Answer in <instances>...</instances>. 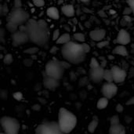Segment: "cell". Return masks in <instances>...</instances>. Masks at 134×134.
Wrapping results in <instances>:
<instances>
[{
  "instance_id": "7bdbcfd3",
  "label": "cell",
  "mask_w": 134,
  "mask_h": 134,
  "mask_svg": "<svg viewBox=\"0 0 134 134\" xmlns=\"http://www.w3.org/2000/svg\"><path fill=\"white\" fill-rule=\"evenodd\" d=\"M133 34H134V33H133Z\"/></svg>"
},
{
  "instance_id": "d6a6232c",
  "label": "cell",
  "mask_w": 134,
  "mask_h": 134,
  "mask_svg": "<svg viewBox=\"0 0 134 134\" xmlns=\"http://www.w3.org/2000/svg\"><path fill=\"white\" fill-rule=\"evenodd\" d=\"M82 47H83V49H84L85 52H86V53H88L90 51V49H91L90 46L89 44L86 43V42H83V43H82Z\"/></svg>"
},
{
  "instance_id": "4dcf8cb0",
  "label": "cell",
  "mask_w": 134,
  "mask_h": 134,
  "mask_svg": "<svg viewBox=\"0 0 134 134\" xmlns=\"http://www.w3.org/2000/svg\"><path fill=\"white\" fill-rule=\"evenodd\" d=\"M108 43H109L108 41H104V40H103V41L98 42L97 44V46L98 48H104V47H105L106 46H108Z\"/></svg>"
},
{
  "instance_id": "d590c367",
  "label": "cell",
  "mask_w": 134,
  "mask_h": 134,
  "mask_svg": "<svg viewBox=\"0 0 134 134\" xmlns=\"http://www.w3.org/2000/svg\"><path fill=\"white\" fill-rule=\"evenodd\" d=\"M116 111H117L118 112H119V113L122 112V111H123V107H122V105L119 104L116 106Z\"/></svg>"
},
{
  "instance_id": "6da1fadb",
  "label": "cell",
  "mask_w": 134,
  "mask_h": 134,
  "mask_svg": "<svg viewBox=\"0 0 134 134\" xmlns=\"http://www.w3.org/2000/svg\"><path fill=\"white\" fill-rule=\"evenodd\" d=\"M24 26V31H25L29 37V40L38 46H44L48 43L49 33L47 27L42 25L38 21L33 19H30L26 25Z\"/></svg>"
},
{
  "instance_id": "5bb4252c",
  "label": "cell",
  "mask_w": 134,
  "mask_h": 134,
  "mask_svg": "<svg viewBox=\"0 0 134 134\" xmlns=\"http://www.w3.org/2000/svg\"><path fill=\"white\" fill-rule=\"evenodd\" d=\"M106 31L104 29H94L90 31V37L92 40L95 42H100L103 41L105 38Z\"/></svg>"
},
{
  "instance_id": "836d02e7",
  "label": "cell",
  "mask_w": 134,
  "mask_h": 134,
  "mask_svg": "<svg viewBox=\"0 0 134 134\" xmlns=\"http://www.w3.org/2000/svg\"><path fill=\"white\" fill-rule=\"evenodd\" d=\"M14 7L15 8H22L21 0H14Z\"/></svg>"
},
{
  "instance_id": "5b68a950",
  "label": "cell",
  "mask_w": 134,
  "mask_h": 134,
  "mask_svg": "<svg viewBox=\"0 0 134 134\" xmlns=\"http://www.w3.org/2000/svg\"><path fill=\"white\" fill-rule=\"evenodd\" d=\"M29 20V14L27 11L22 8L13 7L8 15L7 21H11L20 27L26 24Z\"/></svg>"
},
{
  "instance_id": "e0dca14e",
  "label": "cell",
  "mask_w": 134,
  "mask_h": 134,
  "mask_svg": "<svg viewBox=\"0 0 134 134\" xmlns=\"http://www.w3.org/2000/svg\"><path fill=\"white\" fill-rule=\"evenodd\" d=\"M109 134H126V129L122 124L111 125L109 129Z\"/></svg>"
},
{
  "instance_id": "30bf717a",
  "label": "cell",
  "mask_w": 134,
  "mask_h": 134,
  "mask_svg": "<svg viewBox=\"0 0 134 134\" xmlns=\"http://www.w3.org/2000/svg\"><path fill=\"white\" fill-rule=\"evenodd\" d=\"M104 70L103 67L99 66L97 68H90V78L91 81L94 83H99L104 80Z\"/></svg>"
},
{
  "instance_id": "ab89813d",
  "label": "cell",
  "mask_w": 134,
  "mask_h": 134,
  "mask_svg": "<svg viewBox=\"0 0 134 134\" xmlns=\"http://www.w3.org/2000/svg\"><path fill=\"white\" fill-rule=\"evenodd\" d=\"M57 52V47H53L52 49H51V50H50V53H53V54H54V53H56Z\"/></svg>"
},
{
  "instance_id": "7c38bea8",
  "label": "cell",
  "mask_w": 134,
  "mask_h": 134,
  "mask_svg": "<svg viewBox=\"0 0 134 134\" xmlns=\"http://www.w3.org/2000/svg\"><path fill=\"white\" fill-rule=\"evenodd\" d=\"M130 41H131V37L130 33L125 29H121L116 36V42L119 45L126 46L130 42Z\"/></svg>"
},
{
  "instance_id": "7402d4cb",
  "label": "cell",
  "mask_w": 134,
  "mask_h": 134,
  "mask_svg": "<svg viewBox=\"0 0 134 134\" xmlns=\"http://www.w3.org/2000/svg\"><path fill=\"white\" fill-rule=\"evenodd\" d=\"M6 29H7V31H9L10 33H14V32H16V31H18L19 30V26L17 25V24H14V23H13V22H11V21H7V24H6Z\"/></svg>"
},
{
  "instance_id": "603a6c76",
  "label": "cell",
  "mask_w": 134,
  "mask_h": 134,
  "mask_svg": "<svg viewBox=\"0 0 134 134\" xmlns=\"http://www.w3.org/2000/svg\"><path fill=\"white\" fill-rule=\"evenodd\" d=\"M97 126H98V120L97 119H93L90 122V123L89 124V126H88V130H89V132L91 133H94L95 130H97Z\"/></svg>"
},
{
  "instance_id": "9a60e30c",
  "label": "cell",
  "mask_w": 134,
  "mask_h": 134,
  "mask_svg": "<svg viewBox=\"0 0 134 134\" xmlns=\"http://www.w3.org/2000/svg\"><path fill=\"white\" fill-rule=\"evenodd\" d=\"M61 12L63 13V14L68 17H72L75 16V8L71 4H67L62 6L61 8Z\"/></svg>"
},
{
  "instance_id": "52a82bcc",
  "label": "cell",
  "mask_w": 134,
  "mask_h": 134,
  "mask_svg": "<svg viewBox=\"0 0 134 134\" xmlns=\"http://www.w3.org/2000/svg\"><path fill=\"white\" fill-rule=\"evenodd\" d=\"M35 134H65L57 122H46L38 125L35 129Z\"/></svg>"
},
{
  "instance_id": "f35d334b",
  "label": "cell",
  "mask_w": 134,
  "mask_h": 134,
  "mask_svg": "<svg viewBox=\"0 0 134 134\" xmlns=\"http://www.w3.org/2000/svg\"><path fill=\"white\" fill-rule=\"evenodd\" d=\"M62 64H63V66H64V68L66 69V68H68L69 66H70V64H69V62H68V61H64V62H62Z\"/></svg>"
},
{
  "instance_id": "3957f363",
  "label": "cell",
  "mask_w": 134,
  "mask_h": 134,
  "mask_svg": "<svg viewBox=\"0 0 134 134\" xmlns=\"http://www.w3.org/2000/svg\"><path fill=\"white\" fill-rule=\"evenodd\" d=\"M58 125L65 134L70 133L77 125L76 116L64 108H60L58 113Z\"/></svg>"
},
{
  "instance_id": "ffe728a7",
  "label": "cell",
  "mask_w": 134,
  "mask_h": 134,
  "mask_svg": "<svg viewBox=\"0 0 134 134\" xmlns=\"http://www.w3.org/2000/svg\"><path fill=\"white\" fill-rule=\"evenodd\" d=\"M108 99L104 97L100 98L97 101V107L100 110L104 109L105 108L108 107Z\"/></svg>"
},
{
  "instance_id": "8fae6325",
  "label": "cell",
  "mask_w": 134,
  "mask_h": 134,
  "mask_svg": "<svg viewBox=\"0 0 134 134\" xmlns=\"http://www.w3.org/2000/svg\"><path fill=\"white\" fill-rule=\"evenodd\" d=\"M112 74H113V78H114V82L115 83H122L123 82L127 76L126 71L119 68V66H113L111 68Z\"/></svg>"
},
{
  "instance_id": "1f68e13d",
  "label": "cell",
  "mask_w": 134,
  "mask_h": 134,
  "mask_svg": "<svg viewBox=\"0 0 134 134\" xmlns=\"http://www.w3.org/2000/svg\"><path fill=\"white\" fill-rule=\"evenodd\" d=\"M60 36V31H59L58 29L55 30V31H53V41H57V40L59 38Z\"/></svg>"
},
{
  "instance_id": "ba28073f",
  "label": "cell",
  "mask_w": 134,
  "mask_h": 134,
  "mask_svg": "<svg viewBox=\"0 0 134 134\" xmlns=\"http://www.w3.org/2000/svg\"><path fill=\"white\" fill-rule=\"evenodd\" d=\"M28 41H30V40H29V37H28L27 33L22 29H19L16 32L13 33L11 35L12 45L14 47L20 46L26 43Z\"/></svg>"
},
{
  "instance_id": "60d3db41",
  "label": "cell",
  "mask_w": 134,
  "mask_h": 134,
  "mask_svg": "<svg viewBox=\"0 0 134 134\" xmlns=\"http://www.w3.org/2000/svg\"><path fill=\"white\" fill-rule=\"evenodd\" d=\"M80 1H81V2H85V3H86V2H89L90 0H80Z\"/></svg>"
},
{
  "instance_id": "8d00e7d4",
  "label": "cell",
  "mask_w": 134,
  "mask_h": 134,
  "mask_svg": "<svg viewBox=\"0 0 134 134\" xmlns=\"http://www.w3.org/2000/svg\"><path fill=\"white\" fill-rule=\"evenodd\" d=\"M126 105H134V97H131V98L126 102Z\"/></svg>"
},
{
  "instance_id": "83f0119b",
  "label": "cell",
  "mask_w": 134,
  "mask_h": 134,
  "mask_svg": "<svg viewBox=\"0 0 134 134\" xmlns=\"http://www.w3.org/2000/svg\"><path fill=\"white\" fill-rule=\"evenodd\" d=\"M110 122H111V125H118V124H120V120H119V116H117V115L112 116L111 118Z\"/></svg>"
},
{
  "instance_id": "f546056e",
  "label": "cell",
  "mask_w": 134,
  "mask_h": 134,
  "mask_svg": "<svg viewBox=\"0 0 134 134\" xmlns=\"http://www.w3.org/2000/svg\"><path fill=\"white\" fill-rule=\"evenodd\" d=\"M13 98L18 101H20L23 99V94L20 92H16L13 93Z\"/></svg>"
},
{
  "instance_id": "277c9868",
  "label": "cell",
  "mask_w": 134,
  "mask_h": 134,
  "mask_svg": "<svg viewBox=\"0 0 134 134\" xmlns=\"http://www.w3.org/2000/svg\"><path fill=\"white\" fill-rule=\"evenodd\" d=\"M65 68H64L62 62L57 60H49L45 67V73L53 79L60 80L64 73Z\"/></svg>"
},
{
  "instance_id": "8992f818",
  "label": "cell",
  "mask_w": 134,
  "mask_h": 134,
  "mask_svg": "<svg viewBox=\"0 0 134 134\" xmlns=\"http://www.w3.org/2000/svg\"><path fill=\"white\" fill-rule=\"evenodd\" d=\"M0 122L5 134H19L20 125L19 121L15 118L4 116L1 119Z\"/></svg>"
},
{
  "instance_id": "ac0fdd59",
  "label": "cell",
  "mask_w": 134,
  "mask_h": 134,
  "mask_svg": "<svg viewBox=\"0 0 134 134\" xmlns=\"http://www.w3.org/2000/svg\"><path fill=\"white\" fill-rule=\"evenodd\" d=\"M112 53L114 54L119 55L122 57H126L128 55V50H127L126 46H123V45H119V46H115L114 48Z\"/></svg>"
},
{
  "instance_id": "f1b7e54d",
  "label": "cell",
  "mask_w": 134,
  "mask_h": 134,
  "mask_svg": "<svg viewBox=\"0 0 134 134\" xmlns=\"http://www.w3.org/2000/svg\"><path fill=\"white\" fill-rule=\"evenodd\" d=\"M32 2L37 7H42L45 5L44 0H32Z\"/></svg>"
},
{
  "instance_id": "4316f807",
  "label": "cell",
  "mask_w": 134,
  "mask_h": 134,
  "mask_svg": "<svg viewBox=\"0 0 134 134\" xmlns=\"http://www.w3.org/2000/svg\"><path fill=\"white\" fill-rule=\"evenodd\" d=\"M90 68H97V67H99V66H100V65L98 60H97L96 58L93 57V58L91 59V60H90Z\"/></svg>"
},
{
  "instance_id": "9c48e42d",
  "label": "cell",
  "mask_w": 134,
  "mask_h": 134,
  "mask_svg": "<svg viewBox=\"0 0 134 134\" xmlns=\"http://www.w3.org/2000/svg\"><path fill=\"white\" fill-rule=\"evenodd\" d=\"M102 94L108 100L113 98L118 93V86L115 82H106L103 85L101 89Z\"/></svg>"
},
{
  "instance_id": "7a4b0ae2",
  "label": "cell",
  "mask_w": 134,
  "mask_h": 134,
  "mask_svg": "<svg viewBox=\"0 0 134 134\" xmlns=\"http://www.w3.org/2000/svg\"><path fill=\"white\" fill-rule=\"evenodd\" d=\"M61 54L66 61L73 64H79L83 62L86 56L82 44L72 41L63 45Z\"/></svg>"
},
{
  "instance_id": "d4e9b609",
  "label": "cell",
  "mask_w": 134,
  "mask_h": 134,
  "mask_svg": "<svg viewBox=\"0 0 134 134\" xmlns=\"http://www.w3.org/2000/svg\"><path fill=\"white\" fill-rule=\"evenodd\" d=\"M13 55L10 54V53H7L3 57V63L5 64V65H9L13 63Z\"/></svg>"
},
{
  "instance_id": "4fadbf2b",
  "label": "cell",
  "mask_w": 134,
  "mask_h": 134,
  "mask_svg": "<svg viewBox=\"0 0 134 134\" xmlns=\"http://www.w3.org/2000/svg\"><path fill=\"white\" fill-rule=\"evenodd\" d=\"M59 85H60L59 80L49 77L45 73V75L43 77V86H45V88L53 91L59 86Z\"/></svg>"
},
{
  "instance_id": "cb8c5ba5",
  "label": "cell",
  "mask_w": 134,
  "mask_h": 134,
  "mask_svg": "<svg viewBox=\"0 0 134 134\" xmlns=\"http://www.w3.org/2000/svg\"><path fill=\"white\" fill-rule=\"evenodd\" d=\"M73 38L75 41H77V42H82L83 43L86 40V36L84 34L81 33V32H77L75 33L73 35Z\"/></svg>"
},
{
  "instance_id": "2e32d148",
  "label": "cell",
  "mask_w": 134,
  "mask_h": 134,
  "mask_svg": "<svg viewBox=\"0 0 134 134\" xmlns=\"http://www.w3.org/2000/svg\"><path fill=\"white\" fill-rule=\"evenodd\" d=\"M46 14L47 16L55 20H57L60 18V12L58 9L55 6H50L46 9Z\"/></svg>"
},
{
  "instance_id": "74e56055",
  "label": "cell",
  "mask_w": 134,
  "mask_h": 134,
  "mask_svg": "<svg viewBox=\"0 0 134 134\" xmlns=\"http://www.w3.org/2000/svg\"><path fill=\"white\" fill-rule=\"evenodd\" d=\"M131 13H133V12H132V9H131V8H130V6H129L128 8L125 9V10H124V14L128 15V14H130Z\"/></svg>"
},
{
  "instance_id": "44dd1931",
  "label": "cell",
  "mask_w": 134,
  "mask_h": 134,
  "mask_svg": "<svg viewBox=\"0 0 134 134\" xmlns=\"http://www.w3.org/2000/svg\"><path fill=\"white\" fill-rule=\"evenodd\" d=\"M104 80H105L107 82H114L113 74H112V71L111 69H105L104 70Z\"/></svg>"
},
{
  "instance_id": "e575fe53",
  "label": "cell",
  "mask_w": 134,
  "mask_h": 134,
  "mask_svg": "<svg viewBox=\"0 0 134 134\" xmlns=\"http://www.w3.org/2000/svg\"><path fill=\"white\" fill-rule=\"evenodd\" d=\"M128 5L131 8L132 12L134 15V0H128Z\"/></svg>"
},
{
  "instance_id": "484cf974",
  "label": "cell",
  "mask_w": 134,
  "mask_h": 134,
  "mask_svg": "<svg viewBox=\"0 0 134 134\" xmlns=\"http://www.w3.org/2000/svg\"><path fill=\"white\" fill-rule=\"evenodd\" d=\"M38 52V47H30V48H27V49L24 50V53H27V54H35Z\"/></svg>"
},
{
  "instance_id": "d6986e66",
  "label": "cell",
  "mask_w": 134,
  "mask_h": 134,
  "mask_svg": "<svg viewBox=\"0 0 134 134\" xmlns=\"http://www.w3.org/2000/svg\"><path fill=\"white\" fill-rule=\"evenodd\" d=\"M71 41V35L68 33H64L63 35H60L59 38L56 41L57 44L60 45H64Z\"/></svg>"
},
{
  "instance_id": "b9f144b4",
  "label": "cell",
  "mask_w": 134,
  "mask_h": 134,
  "mask_svg": "<svg viewBox=\"0 0 134 134\" xmlns=\"http://www.w3.org/2000/svg\"><path fill=\"white\" fill-rule=\"evenodd\" d=\"M0 134H5V133H0Z\"/></svg>"
}]
</instances>
